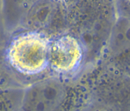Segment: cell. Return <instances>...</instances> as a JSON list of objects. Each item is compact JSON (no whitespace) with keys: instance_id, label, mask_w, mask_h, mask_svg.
<instances>
[{"instance_id":"1","label":"cell","mask_w":130,"mask_h":111,"mask_svg":"<svg viewBox=\"0 0 130 111\" xmlns=\"http://www.w3.org/2000/svg\"><path fill=\"white\" fill-rule=\"evenodd\" d=\"M50 44L39 32H25L8 41L5 59L7 67L23 75L42 72L49 65Z\"/></svg>"},{"instance_id":"2","label":"cell","mask_w":130,"mask_h":111,"mask_svg":"<svg viewBox=\"0 0 130 111\" xmlns=\"http://www.w3.org/2000/svg\"><path fill=\"white\" fill-rule=\"evenodd\" d=\"M66 96L62 83L50 78L37 83L29 90L24 104L25 111H56Z\"/></svg>"},{"instance_id":"3","label":"cell","mask_w":130,"mask_h":111,"mask_svg":"<svg viewBox=\"0 0 130 111\" xmlns=\"http://www.w3.org/2000/svg\"><path fill=\"white\" fill-rule=\"evenodd\" d=\"M83 57V48L74 36H62L50 45L49 65L56 72L68 74L76 71Z\"/></svg>"},{"instance_id":"4","label":"cell","mask_w":130,"mask_h":111,"mask_svg":"<svg viewBox=\"0 0 130 111\" xmlns=\"http://www.w3.org/2000/svg\"><path fill=\"white\" fill-rule=\"evenodd\" d=\"M108 48L112 54H117L130 49V20L120 18L116 21L111 31Z\"/></svg>"},{"instance_id":"5","label":"cell","mask_w":130,"mask_h":111,"mask_svg":"<svg viewBox=\"0 0 130 111\" xmlns=\"http://www.w3.org/2000/svg\"><path fill=\"white\" fill-rule=\"evenodd\" d=\"M3 22L0 13V77L7 72V65L5 59V53L7 41Z\"/></svg>"},{"instance_id":"6","label":"cell","mask_w":130,"mask_h":111,"mask_svg":"<svg viewBox=\"0 0 130 111\" xmlns=\"http://www.w3.org/2000/svg\"><path fill=\"white\" fill-rule=\"evenodd\" d=\"M9 102L8 94L3 91H0V111H11Z\"/></svg>"}]
</instances>
